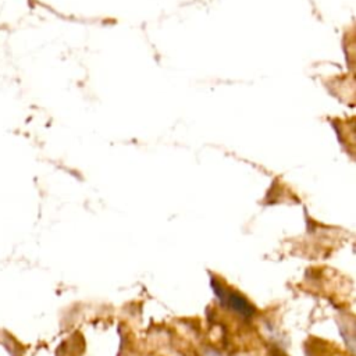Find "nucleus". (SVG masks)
Listing matches in <instances>:
<instances>
[{
  "label": "nucleus",
  "instance_id": "obj_1",
  "mask_svg": "<svg viewBox=\"0 0 356 356\" xmlns=\"http://www.w3.org/2000/svg\"><path fill=\"white\" fill-rule=\"evenodd\" d=\"M211 286L214 289V293L220 298L221 303L228 307L229 310H232L234 313L242 316V317H252L254 314V307L252 306V303L243 298L241 293L235 292L231 288H227L224 284H221L217 280H211Z\"/></svg>",
  "mask_w": 356,
  "mask_h": 356
}]
</instances>
